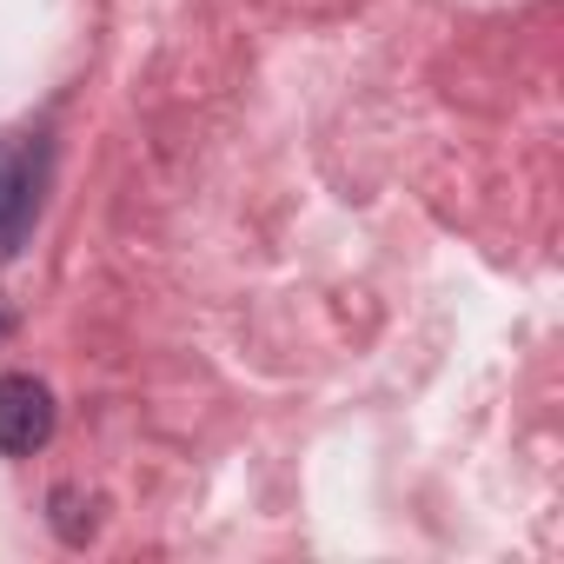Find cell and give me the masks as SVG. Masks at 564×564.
<instances>
[{
	"mask_svg": "<svg viewBox=\"0 0 564 564\" xmlns=\"http://www.w3.org/2000/svg\"><path fill=\"white\" fill-rule=\"evenodd\" d=\"M54 438V392L34 372H8L0 379V452H41Z\"/></svg>",
	"mask_w": 564,
	"mask_h": 564,
	"instance_id": "1",
	"label": "cell"
},
{
	"mask_svg": "<svg viewBox=\"0 0 564 564\" xmlns=\"http://www.w3.org/2000/svg\"><path fill=\"white\" fill-rule=\"evenodd\" d=\"M28 213H34V173H28L21 153L0 147V252H14V246H21Z\"/></svg>",
	"mask_w": 564,
	"mask_h": 564,
	"instance_id": "2",
	"label": "cell"
},
{
	"mask_svg": "<svg viewBox=\"0 0 564 564\" xmlns=\"http://www.w3.org/2000/svg\"><path fill=\"white\" fill-rule=\"evenodd\" d=\"M94 524H100V518H94V505H87L74 485H61V491H54V531H61L67 544H87V538H94Z\"/></svg>",
	"mask_w": 564,
	"mask_h": 564,
	"instance_id": "3",
	"label": "cell"
},
{
	"mask_svg": "<svg viewBox=\"0 0 564 564\" xmlns=\"http://www.w3.org/2000/svg\"><path fill=\"white\" fill-rule=\"evenodd\" d=\"M14 333V313H8V300H0V339H8Z\"/></svg>",
	"mask_w": 564,
	"mask_h": 564,
	"instance_id": "4",
	"label": "cell"
}]
</instances>
